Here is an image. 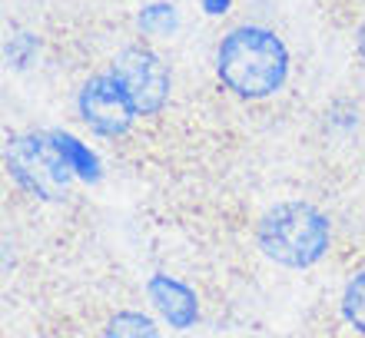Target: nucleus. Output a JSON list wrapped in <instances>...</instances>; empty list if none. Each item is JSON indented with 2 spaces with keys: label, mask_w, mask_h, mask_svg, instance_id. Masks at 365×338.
Masks as SVG:
<instances>
[{
  "label": "nucleus",
  "mask_w": 365,
  "mask_h": 338,
  "mask_svg": "<svg viewBox=\"0 0 365 338\" xmlns=\"http://www.w3.org/2000/svg\"><path fill=\"white\" fill-rule=\"evenodd\" d=\"M222 83L240 97L259 100L286 83L289 53L276 33L262 27H240L220 43L216 57Z\"/></svg>",
  "instance_id": "nucleus-1"
},
{
  "label": "nucleus",
  "mask_w": 365,
  "mask_h": 338,
  "mask_svg": "<svg viewBox=\"0 0 365 338\" xmlns=\"http://www.w3.org/2000/svg\"><path fill=\"white\" fill-rule=\"evenodd\" d=\"M259 245L279 265L306 269L322 259L329 245V223L316 206L309 203H279L262 216Z\"/></svg>",
  "instance_id": "nucleus-2"
},
{
  "label": "nucleus",
  "mask_w": 365,
  "mask_h": 338,
  "mask_svg": "<svg viewBox=\"0 0 365 338\" xmlns=\"http://www.w3.org/2000/svg\"><path fill=\"white\" fill-rule=\"evenodd\" d=\"M7 166H10V176L24 189L43 196V199H60V196L67 193L70 176H73V169L60 156V149L53 146L50 136L14 139L7 149Z\"/></svg>",
  "instance_id": "nucleus-3"
},
{
  "label": "nucleus",
  "mask_w": 365,
  "mask_h": 338,
  "mask_svg": "<svg viewBox=\"0 0 365 338\" xmlns=\"http://www.w3.org/2000/svg\"><path fill=\"white\" fill-rule=\"evenodd\" d=\"M113 77L123 83L126 97L133 100L136 113H156V110L166 103V93H170V73H166V63L156 53L143 47H130L123 50L113 63Z\"/></svg>",
  "instance_id": "nucleus-4"
},
{
  "label": "nucleus",
  "mask_w": 365,
  "mask_h": 338,
  "mask_svg": "<svg viewBox=\"0 0 365 338\" xmlns=\"http://www.w3.org/2000/svg\"><path fill=\"white\" fill-rule=\"evenodd\" d=\"M80 116L100 136H123L133 123L136 107L116 77H93L80 93Z\"/></svg>",
  "instance_id": "nucleus-5"
},
{
  "label": "nucleus",
  "mask_w": 365,
  "mask_h": 338,
  "mask_svg": "<svg viewBox=\"0 0 365 338\" xmlns=\"http://www.w3.org/2000/svg\"><path fill=\"white\" fill-rule=\"evenodd\" d=\"M146 292H150V302L156 305V312H160L173 329H190L192 322H196V315H200L196 295H192L182 282L170 279V275H153L150 285H146Z\"/></svg>",
  "instance_id": "nucleus-6"
},
{
  "label": "nucleus",
  "mask_w": 365,
  "mask_h": 338,
  "mask_svg": "<svg viewBox=\"0 0 365 338\" xmlns=\"http://www.w3.org/2000/svg\"><path fill=\"white\" fill-rule=\"evenodd\" d=\"M50 139H53V146L60 149V156L67 159V166L73 169V176L87 179V183H96V179H100V159L90 153L87 146L80 143L77 136H70V133H50Z\"/></svg>",
  "instance_id": "nucleus-7"
},
{
  "label": "nucleus",
  "mask_w": 365,
  "mask_h": 338,
  "mask_svg": "<svg viewBox=\"0 0 365 338\" xmlns=\"http://www.w3.org/2000/svg\"><path fill=\"white\" fill-rule=\"evenodd\" d=\"M103 338H160L153 319H146L140 312H120L110 319Z\"/></svg>",
  "instance_id": "nucleus-8"
},
{
  "label": "nucleus",
  "mask_w": 365,
  "mask_h": 338,
  "mask_svg": "<svg viewBox=\"0 0 365 338\" xmlns=\"http://www.w3.org/2000/svg\"><path fill=\"white\" fill-rule=\"evenodd\" d=\"M342 315H346L349 325H356L359 332H365V272L346 285V295H342Z\"/></svg>",
  "instance_id": "nucleus-9"
},
{
  "label": "nucleus",
  "mask_w": 365,
  "mask_h": 338,
  "mask_svg": "<svg viewBox=\"0 0 365 338\" xmlns=\"http://www.w3.org/2000/svg\"><path fill=\"white\" fill-rule=\"evenodd\" d=\"M140 27L146 33H170L176 27V10L170 4H153V7L143 10V17H140Z\"/></svg>",
  "instance_id": "nucleus-10"
},
{
  "label": "nucleus",
  "mask_w": 365,
  "mask_h": 338,
  "mask_svg": "<svg viewBox=\"0 0 365 338\" xmlns=\"http://www.w3.org/2000/svg\"><path fill=\"white\" fill-rule=\"evenodd\" d=\"M202 10L212 14V17H216V14H226V10H230V0H202Z\"/></svg>",
  "instance_id": "nucleus-11"
},
{
  "label": "nucleus",
  "mask_w": 365,
  "mask_h": 338,
  "mask_svg": "<svg viewBox=\"0 0 365 338\" xmlns=\"http://www.w3.org/2000/svg\"><path fill=\"white\" fill-rule=\"evenodd\" d=\"M359 47H362V53H365V27H362V33H359Z\"/></svg>",
  "instance_id": "nucleus-12"
}]
</instances>
